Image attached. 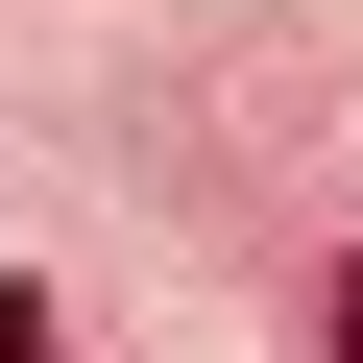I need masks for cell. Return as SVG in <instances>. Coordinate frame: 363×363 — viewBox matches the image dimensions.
I'll return each instance as SVG.
<instances>
[{
  "mask_svg": "<svg viewBox=\"0 0 363 363\" xmlns=\"http://www.w3.org/2000/svg\"><path fill=\"white\" fill-rule=\"evenodd\" d=\"M315 363H363V267H339V291H315Z\"/></svg>",
  "mask_w": 363,
  "mask_h": 363,
  "instance_id": "1",
  "label": "cell"
},
{
  "mask_svg": "<svg viewBox=\"0 0 363 363\" xmlns=\"http://www.w3.org/2000/svg\"><path fill=\"white\" fill-rule=\"evenodd\" d=\"M0 363H49V291H0Z\"/></svg>",
  "mask_w": 363,
  "mask_h": 363,
  "instance_id": "2",
  "label": "cell"
}]
</instances>
